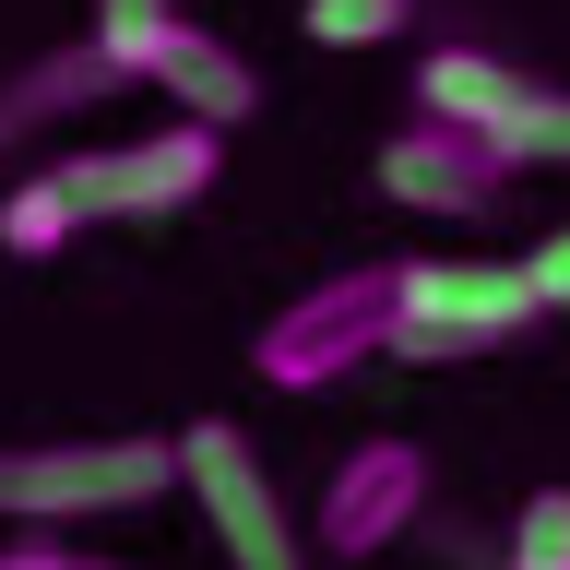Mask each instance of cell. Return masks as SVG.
<instances>
[{
	"mask_svg": "<svg viewBox=\"0 0 570 570\" xmlns=\"http://www.w3.org/2000/svg\"><path fill=\"white\" fill-rule=\"evenodd\" d=\"M178 488V440H0V523L12 534H71L107 511H155Z\"/></svg>",
	"mask_w": 570,
	"mask_h": 570,
	"instance_id": "obj_1",
	"label": "cell"
},
{
	"mask_svg": "<svg viewBox=\"0 0 570 570\" xmlns=\"http://www.w3.org/2000/svg\"><path fill=\"white\" fill-rule=\"evenodd\" d=\"M392 321H404V262H356V274H321L309 297H285L249 333V368L262 392H333L345 368L392 356Z\"/></svg>",
	"mask_w": 570,
	"mask_h": 570,
	"instance_id": "obj_2",
	"label": "cell"
},
{
	"mask_svg": "<svg viewBox=\"0 0 570 570\" xmlns=\"http://www.w3.org/2000/svg\"><path fill=\"white\" fill-rule=\"evenodd\" d=\"M534 321H547L534 262H404L392 356H404V368H452V356H499L511 333H534Z\"/></svg>",
	"mask_w": 570,
	"mask_h": 570,
	"instance_id": "obj_3",
	"label": "cell"
},
{
	"mask_svg": "<svg viewBox=\"0 0 570 570\" xmlns=\"http://www.w3.org/2000/svg\"><path fill=\"white\" fill-rule=\"evenodd\" d=\"M178 488L203 499L214 547H226V570H309V523L285 511L274 463L249 452L238 416H190L178 428Z\"/></svg>",
	"mask_w": 570,
	"mask_h": 570,
	"instance_id": "obj_4",
	"label": "cell"
},
{
	"mask_svg": "<svg viewBox=\"0 0 570 570\" xmlns=\"http://www.w3.org/2000/svg\"><path fill=\"white\" fill-rule=\"evenodd\" d=\"M214 167H226V131H203V119H155V131H131V142L60 155L83 226H167V214H190L214 190Z\"/></svg>",
	"mask_w": 570,
	"mask_h": 570,
	"instance_id": "obj_5",
	"label": "cell"
},
{
	"mask_svg": "<svg viewBox=\"0 0 570 570\" xmlns=\"http://www.w3.org/2000/svg\"><path fill=\"white\" fill-rule=\"evenodd\" d=\"M416 523H428V452L392 440V428L356 440V452L333 463V488L309 499V547H321V559H356V570L381 559V547H404Z\"/></svg>",
	"mask_w": 570,
	"mask_h": 570,
	"instance_id": "obj_6",
	"label": "cell"
},
{
	"mask_svg": "<svg viewBox=\"0 0 570 570\" xmlns=\"http://www.w3.org/2000/svg\"><path fill=\"white\" fill-rule=\"evenodd\" d=\"M368 190L404 214H488L499 190H511V142L475 131V119H404V131H381V155H368Z\"/></svg>",
	"mask_w": 570,
	"mask_h": 570,
	"instance_id": "obj_7",
	"label": "cell"
},
{
	"mask_svg": "<svg viewBox=\"0 0 570 570\" xmlns=\"http://www.w3.org/2000/svg\"><path fill=\"white\" fill-rule=\"evenodd\" d=\"M142 83L178 107V119H203V131H238L249 107H262V71L226 48V36H203V24H178L155 60H142Z\"/></svg>",
	"mask_w": 570,
	"mask_h": 570,
	"instance_id": "obj_8",
	"label": "cell"
},
{
	"mask_svg": "<svg viewBox=\"0 0 570 570\" xmlns=\"http://www.w3.org/2000/svg\"><path fill=\"white\" fill-rule=\"evenodd\" d=\"M119 83H131V71L107 60L96 36H83V48H48V60H24V71H12V83H0V155H12V142H36V131H48V119H71V107L119 96Z\"/></svg>",
	"mask_w": 570,
	"mask_h": 570,
	"instance_id": "obj_9",
	"label": "cell"
},
{
	"mask_svg": "<svg viewBox=\"0 0 570 570\" xmlns=\"http://www.w3.org/2000/svg\"><path fill=\"white\" fill-rule=\"evenodd\" d=\"M523 96H534V71H511L499 48H428V60H416V107H428V119H475V131H499Z\"/></svg>",
	"mask_w": 570,
	"mask_h": 570,
	"instance_id": "obj_10",
	"label": "cell"
},
{
	"mask_svg": "<svg viewBox=\"0 0 570 570\" xmlns=\"http://www.w3.org/2000/svg\"><path fill=\"white\" fill-rule=\"evenodd\" d=\"M71 238H83V203H71L60 167H36V178L0 190V249H12V262H60Z\"/></svg>",
	"mask_w": 570,
	"mask_h": 570,
	"instance_id": "obj_11",
	"label": "cell"
},
{
	"mask_svg": "<svg viewBox=\"0 0 570 570\" xmlns=\"http://www.w3.org/2000/svg\"><path fill=\"white\" fill-rule=\"evenodd\" d=\"M178 24H190L178 0H96V24H83V36H96L107 60H119V71H131V83H142V60H155V48H167Z\"/></svg>",
	"mask_w": 570,
	"mask_h": 570,
	"instance_id": "obj_12",
	"label": "cell"
},
{
	"mask_svg": "<svg viewBox=\"0 0 570 570\" xmlns=\"http://www.w3.org/2000/svg\"><path fill=\"white\" fill-rule=\"evenodd\" d=\"M297 24H309V48H392L416 24V0H309Z\"/></svg>",
	"mask_w": 570,
	"mask_h": 570,
	"instance_id": "obj_13",
	"label": "cell"
},
{
	"mask_svg": "<svg viewBox=\"0 0 570 570\" xmlns=\"http://www.w3.org/2000/svg\"><path fill=\"white\" fill-rule=\"evenodd\" d=\"M499 142H511V167H570V96H559V83H534V96L499 119Z\"/></svg>",
	"mask_w": 570,
	"mask_h": 570,
	"instance_id": "obj_14",
	"label": "cell"
},
{
	"mask_svg": "<svg viewBox=\"0 0 570 570\" xmlns=\"http://www.w3.org/2000/svg\"><path fill=\"white\" fill-rule=\"evenodd\" d=\"M511 570H570V488H534L511 511Z\"/></svg>",
	"mask_w": 570,
	"mask_h": 570,
	"instance_id": "obj_15",
	"label": "cell"
},
{
	"mask_svg": "<svg viewBox=\"0 0 570 570\" xmlns=\"http://www.w3.org/2000/svg\"><path fill=\"white\" fill-rule=\"evenodd\" d=\"M0 570H119V559H96L83 534H12V547H0Z\"/></svg>",
	"mask_w": 570,
	"mask_h": 570,
	"instance_id": "obj_16",
	"label": "cell"
},
{
	"mask_svg": "<svg viewBox=\"0 0 570 570\" xmlns=\"http://www.w3.org/2000/svg\"><path fill=\"white\" fill-rule=\"evenodd\" d=\"M534 285H547V309H570V226L534 249Z\"/></svg>",
	"mask_w": 570,
	"mask_h": 570,
	"instance_id": "obj_17",
	"label": "cell"
},
{
	"mask_svg": "<svg viewBox=\"0 0 570 570\" xmlns=\"http://www.w3.org/2000/svg\"><path fill=\"white\" fill-rule=\"evenodd\" d=\"M333 570H356V559H333Z\"/></svg>",
	"mask_w": 570,
	"mask_h": 570,
	"instance_id": "obj_18",
	"label": "cell"
}]
</instances>
